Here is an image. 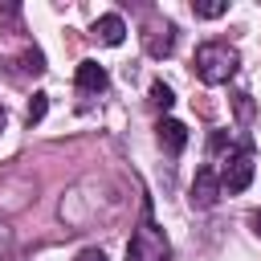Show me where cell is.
I'll list each match as a JSON object with an SVG mask.
<instances>
[{
  "instance_id": "30bf717a",
  "label": "cell",
  "mask_w": 261,
  "mask_h": 261,
  "mask_svg": "<svg viewBox=\"0 0 261 261\" xmlns=\"http://www.w3.org/2000/svg\"><path fill=\"white\" fill-rule=\"evenodd\" d=\"M192 12H196V16H204V20H216V16H224V12H228V0H196V4H192Z\"/></svg>"
},
{
  "instance_id": "9a60e30c",
  "label": "cell",
  "mask_w": 261,
  "mask_h": 261,
  "mask_svg": "<svg viewBox=\"0 0 261 261\" xmlns=\"http://www.w3.org/2000/svg\"><path fill=\"white\" fill-rule=\"evenodd\" d=\"M253 228H257V237H261V212H253Z\"/></svg>"
},
{
  "instance_id": "8fae6325",
  "label": "cell",
  "mask_w": 261,
  "mask_h": 261,
  "mask_svg": "<svg viewBox=\"0 0 261 261\" xmlns=\"http://www.w3.org/2000/svg\"><path fill=\"white\" fill-rule=\"evenodd\" d=\"M151 102H155L159 110H171V106H175V94H171V86H167V82H151Z\"/></svg>"
},
{
  "instance_id": "7c38bea8",
  "label": "cell",
  "mask_w": 261,
  "mask_h": 261,
  "mask_svg": "<svg viewBox=\"0 0 261 261\" xmlns=\"http://www.w3.org/2000/svg\"><path fill=\"white\" fill-rule=\"evenodd\" d=\"M45 110H49V94H33V102H29V110H24L29 126H33V122H41V118H45Z\"/></svg>"
},
{
  "instance_id": "5b68a950",
  "label": "cell",
  "mask_w": 261,
  "mask_h": 261,
  "mask_svg": "<svg viewBox=\"0 0 261 261\" xmlns=\"http://www.w3.org/2000/svg\"><path fill=\"white\" fill-rule=\"evenodd\" d=\"M143 49H147L151 57H171V49H175V24H171V20L147 24V29H143Z\"/></svg>"
},
{
  "instance_id": "ba28073f",
  "label": "cell",
  "mask_w": 261,
  "mask_h": 261,
  "mask_svg": "<svg viewBox=\"0 0 261 261\" xmlns=\"http://www.w3.org/2000/svg\"><path fill=\"white\" fill-rule=\"evenodd\" d=\"M94 37H98L102 45H122V37H126V24H122V16H118V12H106V16H98V20H94Z\"/></svg>"
},
{
  "instance_id": "4fadbf2b",
  "label": "cell",
  "mask_w": 261,
  "mask_h": 261,
  "mask_svg": "<svg viewBox=\"0 0 261 261\" xmlns=\"http://www.w3.org/2000/svg\"><path fill=\"white\" fill-rule=\"evenodd\" d=\"M4 29L20 33V8H16V4H0V33H4Z\"/></svg>"
},
{
  "instance_id": "7a4b0ae2",
  "label": "cell",
  "mask_w": 261,
  "mask_h": 261,
  "mask_svg": "<svg viewBox=\"0 0 261 261\" xmlns=\"http://www.w3.org/2000/svg\"><path fill=\"white\" fill-rule=\"evenodd\" d=\"M126 261H171V245H167L163 228L155 224L151 208H143V220L126 241Z\"/></svg>"
},
{
  "instance_id": "52a82bcc",
  "label": "cell",
  "mask_w": 261,
  "mask_h": 261,
  "mask_svg": "<svg viewBox=\"0 0 261 261\" xmlns=\"http://www.w3.org/2000/svg\"><path fill=\"white\" fill-rule=\"evenodd\" d=\"M73 82H77L82 94H102V90L110 86V77H106V69H102L98 61H82L77 73H73Z\"/></svg>"
},
{
  "instance_id": "2e32d148",
  "label": "cell",
  "mask_w": 261,
  "mask_h": 261,
  "mask_svg": "<svg viewBox=\"0 0 261 261\" xmlns=\"http://www.w3.org/2000/svg\"><path fill=\"white\" fill-rule=\"evenodd\" d=\"M4 126H8V114H4V106H0V130H4Z\"/></svg>"
},
{
  "instance_id": "6da1fadb",
  "label": "cell",
  "mask_w": 261,
  "mask_h": 261,
  "mask_svg": "<svg viewBox=\"0 0 261 261\" xmlns=\"http://www.w3.org/2000/svg\"><path fill=\"white\" fill-rule=\"evenodd\" d=\"M196 77L204 82V86H220V82H228L232 73H237V65H241V53L228 45V41H204L200 49H196Z\"/></svg>"
},
{
  "instance_id": "5bb4252c",
  "label": "cell",
  "mask_w": 261,
  "mask_h": 261,
  "mask_svg": "<svg viewBox=\"0 0 261 261\" xmlns=\"http://www.w3.org/2000/svg\"><path fill=\"white\" fill-rule=\"evenodd\" d=\"M73 261H106V253H102V249H82Z\"/></svg>"
},
{
  "instance_id": "277c9868",
  "label": "cell",
  "mask_w": 261,
  "mask_h": 261,
  "mask_svg": "<svg viewBox=\"0 0 261 261\" xmlns=\"http://www.w3.org/2000/svg\"><path fill=\"white\" fill-rule=\"evenodd\" d=\"M220 192H224V188H220V171H216V167H200L196 179H192V196H188V200H192V208L204 212V208H212V204L220 200Z\"/></svg>"
},
{
  "instance_id": "3957f363",
  "label": "cell",
  "mask_w": 261,
  "mask_h": 261,
  "mask_svg": "<svg viewBox=\"0 0 261 261\" xmlns=\"http://www.w3.org/2000/svg\"><path fill=\"white\" fill-rule=\"evenodd\" d=\"M249 184H253V147L245 143L241 151L228 155V163H224V171H220V188H224V192H245Z\"/></svg>"
},
{
  "instance_id": "8992f818",
  "label": "cell",
  "mask_w": 261,
  "mask_h": 261,
  "mask_svg": "<svg viewBox=\"0 0 261 261\" xmlns=\"http://www.w3.org/2000/svg\"><path fill=\"white\" fill-rule=\"evenodd\" d=\"M159 147L167 151V155H179L184 147H188V126L179 122V118H159Z\"/></svg>"
},
{
  "instance_id": "9c48e42d",
  "label": "cell",
  "mask_w": 261,
  "mask_h": 261,
  "mask_svg": "<svg viewBox=\"0 0 261 261\" xmlns=\"http://www.w3.org/2000/svg\"><path fill=\"white\" fill-rule=\"evenodd\" d=\"M16 69L20 73H45V53L41 49H20L16 53Z\"/></svg>"
}]
</instances>
